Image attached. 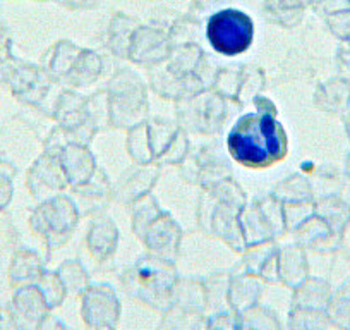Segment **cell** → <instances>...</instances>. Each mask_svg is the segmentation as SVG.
I'll return each mask as SVG.
<instances>
[{"mask_svg":"<svg viewBox=\"0 0 350 330\" xmlns=\"http://www.w3.org/2000/svg\"><path fill=\"white\" fill-rule=\"evenodd\" d=\"M35 285L42 291L43 298H45V301L49 303L50 309L59 308V306L66 301L67 294H69L66 285H64L62 279H60V275L57 274V270L55 272L43 270L42 275L38 277V281L35 282Z\"/></svg>","mask_w":350,"mask_h":330,"instance_id":"cell-26","label":"cell"},{"mask_svg":"<svg viewBox=\"0 0 350 330\" xmlns=\"http://www.w3.org/2000/svg\"><path fill=\"white\" fill-rule=\"evenodd\" d=\"M326 316L332 325L342 330H350V298L343 294L332 296V301L326 308Z\"/></svg>","mask_w":350,"mask_h":330,"instance_id":"cell-28","label":"cell"},{"mask_svg":"<svg viewBox=\"0 0 350 330\" xmlns=\"http://www.w3.org/2000/svg\"><path fill=\"white\" fill-rule=\"evenodd\" d=\"M40 330H69V327H67L64 322H60L57 316L50 315L49 318L43 322V325L40 327Z\"/></svg>","mask_w":350,"mask_h":330,"instance_id":"cell-32","label":"cell"},{"mask_svg":"<svg viewBox=\"0 0 350 330\" xmlns=\"http://www.w3.org/2000/svg\"><path fill=\"white\" fill-rule=\"evenodd\" d=\"M345 173H347V176L350 177V153H349V157H347V162H345Z\"/></svg>","mask_w":350,"mask_h":330,"instance_id":"cell-35","label":"cell"},{"mask_svg":"<svg viewBox=\"0 0 350 330\" xmlns=\"http://www.w3.org/2000/svg\"><path fill=\"white\" fill-rule=\"evenodd\" d=\"M225 117L224 97L210 92H198L187 100V112H180V120L200 133H215L221 127Z\"/></svg>","mask_w":350,"mask_h":330,"instance_id":"cell-9","label":"cell"},{"mask_svg":"<svg viewBox=\"0 0 350 330\" xmlns=\"http://www.w3.org/2000/svg\"><path fill=\"white\" fill-rule=\"evenodd\" d=\"M332 29L340 40L350 42V9L336 12L335 18L332 19Z\"/></svg>","mask_w":350,"mask_h":330,"instance_id":"cell-30","label":"cell"},{"mask_svg":"<svg viewBox=\"0 0 350 330\" xmlns=\"http://www.w3.org/2000/svg\"><path fill=\"white\" fill-rule=\"evenodd\" d=\"M237 320L239 330H285L277 313L261 303L239 313Z\"/></svg>","mask_w":350,"mask_h":330,"instance_id":"cell-20","label":"cell"},{"mask_svg":"<svg viewBox=\"0 0 350 330\" xmlns=\"http://www.w3.org/2000/svg\"><path fill=\"white\" fill-rule=\"evenodd\" d=\"M206 330H239L237 313L230 309L210 313L206 318Z\"/></svg>","mask_w":350,"mask_h":330,"instance_id":"cell-29","label":"cell"},{"mask_svg":"<svg viewBox=\"0 0 350 330\" xmlns=\"http://www.w3.org/2000/svg\"><path fill=\"white\" fill-rule=\"evenodd\" d=\"M88 248L95 260L107 262L117 248V229L109 218H98L88 236Z\"/></svg>","mask_w":350,"mask_h":330,"instance_id":"cell-17","label":"cell"},{"mask_svg":"<svg viewBox=\"0 0 350 330\" xmlns=\"http://www.w3.org/2000/svg\"><path fill=\"white\" fill-rule=\"evenodd\" d=\"M0 330H14L8 309H0Z\"/></svg>","mask_w":350,"mask_h":330,"instance_id":"cell-33","label":"cell"},{"mask_svg":"<svg viewBox=\"0 0 350 330\" xmlns=\"http://www.w3.org/2000/svg\"><path fill=\"white\" fill-rule=\"evenodd\" d=\"M347 112H349V116H350V103H349V109H347Z\"/></svg>","mask_w":350,"mask_h":330,"instance_id":"cell-36","label":"cell"},{"mask_svg":"<svg viewBox=\"0 0 350 330\" xmlns=\"http://www.w3.org/2000/svg\"><path fill=\"white\" fill-rule=\"evenodd\" d=\"M332 289L328 282L323 279L308 277L302 284L294 289V298H292V308H308L326 312L329 301H332Z\"/></svg>","mask_w":350,"mask_h":330,"instance_id":"cell-15","label":"cell"},{"mask_svg":"<svg viewBox=\"0 0 350 330\" xmlns=\"http://www.w3.org/2000/svg\"><path fill=\"white\" fill-rule=\"evenodd\" d=\"M210 45L225 57H235L245 52L254 38V25L245 12L224 9L210 18L206 26Z\"/></svg>","mask_w":350,"mask_h":330,"instance_id":"cell-4","label":"cell"},{"mask_svg":"<svg viewBox=\"0 0 350 330\" xmlns=\"http://www.w3.org/2000/svg\"><path fill=\"white\" fill-rule=\"evenodd\" d=\"M228 151L239 164L262 169L287 155V134L275 116L265 112L244 114L230 129Z\"/></svg>","mask_w":350,"mask_h":330,"instance_id":"cell-1","label":"cell"},{"mask_svg":"<svg viewBox=\"0 0 350 330\" xmlns=\"http://www.w3.org/2000/svg\"><path fill=\"white\" fill-rule=\"evenodd\" d=\"M297 239L301 248L326 253V251L336 250V246L342 241V236L336 234L319 215L312 212L301 225H297Z\"/></svg>","mask_w":350,"mask_h":330,"instance_id":"cell-13","label":"cell"},{"mask_svg":"<svg viewBox=\"0 0 350 330\" xmlns=\"http://www.w3.org/2000/svg\"><path fill=\"white\" fill-rule=\"evenodd\" d=\"M60 164L66 173L69 186L77 188L86 184L95 176V158L81 143H69L59 151Z\"/></svg>","mask_w":350,"mask_h":330,"instance_id":"cell-12","label":"cell"},{"mask_svg":"<svg viewBox=\"0 0 350 330\" xmlns=\"http://www.w3.org/2000/svg\"><path fill=\"white\" fill-rule=\"evenodd\" d=\"M77 208L72 200L66 196H57L43 205L40 212V231L45 236L50 250H59L67 242L70 232L74 231L77 222Z\"/></svg>","mask_w":350,"mask_h":330,"instance_id":"cell-7","label":"cell"},{"mask_svg":"<svg viewBox=\"0 0 350 330\" xmlns=\"http://www.w3.org/2000/svg\"><path fill=\"white\" fill-rule=\"evenodd\" d=\"M265 284L258 275L247 274V272L235 268L230 272V284H228V309L234 313L245 312L251 306L258 305L259 298H261L262 291H265Z\"/></svg>","mask_w":350,"mask_h":330,"instance_id":"cell-11","label":"cell"},{"mask_svg":"<svg viewBox=\"0 0 350 330\" xmlns=\"http://www.w3.org/2000/svg\"><path fill=\"white\" fill-rule=\"evenodd\" d=\"M14 330H40L46 318L52 315L49 303L35 284L16 289L8 306Z\"/></svg>","mask_w":350,"mask_h":330,"instance_id":"cell-8","label":"cell"},{"mask_svg":"<svg viewBox=\"0 0 350 330\" xmlns=\"http://www.w3.org/2000/svg\"><path fill=\"white\" fill-rule=\"evenodd\" d=\"M177 279L179 274L175 262L148 255L124 272L120 284L134 301L157 313H163L172 306V294Z\"/></svg>","mask_w":350,"mask_h":330,"instance_id":"cell-2","label":"cell"},{"mask_svg":"<svg viewBox=\"0 0 350 330\" xmlns=\"http://www.w3.org/2000/svg\"><path fill=\"white\" fill-rule=\"evenodd\" d=\"M81 318L88 330H117L122 305L116 289L109 284H92L79 296Z\"/></svg>","mask_w":350,"mask_h":330,"instance_id":"cell-6","label":"cell"},{"mask_svg":"<svg viewBox=\"0 0 350 330\" xmlns=\"http://www.w3.org/2000/svg\"><path fill=\"white\" fill-rule=\"evenodd\" d=\"M109 95V114L117 126H139V120L146 116L148 103L144 88L139 79L122 71L112 79Z\"/></svg>","mask_w":350,"mask_h":330,"instance_id":"cell-5","label":"cell"},{"mask_svg":"<svg viewBox=\"0 0 350 330\" xmlns=\"http://www.w3.org/2000/svg\"><path fill=\"white\" fill-rule=\"evenodd\" d=\"M314 214L319 215L338 236H343L350 224V207L338 196H325L314 203Z\"/></svg>","mask_w":350,"mask_h":330,"instance_id":"cell-19","label":"cell"},{"mask_svg":"<svg viewBox=\"0 0 350 330\" xmlns=\"http://www.w3.org/2000/svg\"><path fill=\"white\" fill-rule=\"evenodd\" d=\"M350 85L342 79L328 81L316 93V105L325 112L338 114L349 109Z\"/></svg>","mask_w":350,"mask_h":330,"instance_id":"cell-18","label":"cell"},{"mask_svg":"<svg viewBox=\"0 0 350 330\" xmlns=\"http://www.w3.org/2000/svg\"><path fill=\"white\" fill-rule=\"evenodd\" d=\"M204 292H206V306L211 313L225 312L228 309V284H230V274H211L210 277L203 279Z\"/></svg>","mask_w":350,"mask_h":330,"instance_id":"cell-23","label":"cell"},{"mask_svg":"<svg viewBox=\"0 0 350 330\" xmlns=\"http://www.w3.org/2000/svg\"><path fill=\"white\" fill-rule=\"evenodd\" d=\"M129 148L133 158L141 165L150 162L180 160L186 153V136L168 123H141L129 136Z\"/></svg>","mask_w":350,"mask_h":330,"instance_id":"cell-3","label":"cell"},{"mask_svg":"<svg viewBox=\"0 0 350 330\" xmlns=\"http://www.w3.org/2000/svg\"><path fill=\"white\" fill-rule=\"evenodd\" d=\"M45 270L40 262V258L35 253H23L14 260L11 272H9V281L16 289L23 285L35 284L42 272Z\"/></svg>","mask_w":350,"mask_h":330,"instance_id":"cell-22","label":"cell"},{"mask_svg":"<svg viewBox=\"0 0 350 330\" xmlns=\"http://www.w3.org/2000/svg\"><path fill=\"white\" fill-rule=\"evenodd\" d=\"M336 64H338L340 79L345 81V83H349L350 85V49L340 50Z\"/></svg>","mask_w":350,"mask_h":330,"instance_id":"cell-31","label":"cell"},{"mask_svg":"<svg viewBox=\"0 0 350 330\" xmlns=\"http://www.w3.org/2000/svg\"><path fill=\"white\" fill-rule=\"evenodd\" d=\"M328 323L326 312L308 308H291L287 318V330H326Z\"/></svg>","mask_w":350,"mask_h":330,"instance_id":"cell-24","label":"cell"},{"mask_svg":"<svg viewBox=\"0 0 350 330\" xmlns=\"http://www.w3.org/2000/svg\"><path fill=\"white\" fill-rule=\"evenodd\" d=\"M345 131H347V136H349L350 140V116L345 119Z\"/></svg>","mask_w":350,"mask_h":330,"instance_id":"cell-34","label":"cell"},{"mask_svg":"<svg viewBox=\"0 0 350 330\" xmlns=\"http://www.w3.org/2000/svg\"><path fill=\"white\" fill-rule=\"evenodd\" d=\"M57 274L62 279L64 285H66L67 292L74 296H81L84 291H86L92 282H90V275L84 270L83 265L76 260H69L66 264L60 265L57 268Z\"/></svg>","mask_w":350,"mask_h":330,"instance_id":"cell-25","label":"cell"},{"mask_svg":"<svg viewBox=\"0 0 350 330\" xmlns=\"http://www.w3.org/2000/svg\"><path fill=\"white\" fill-rule=\"evenodd\" d=\"M206 313H193L172 305L161 313L158 330H206Z\"/></svg>","mask_w":350,"mask_h":330,"instance_id":"cell-21","label":"cell"},{"mask_svg":"<svg viewBox=\"0 0 350 330\" xmlns=\"http://www.w3.org/2000/svg\"><path fill=\"white\" fill-rule=\"evenodd\" d=\"M148 250L154 257L175 262L177 250H179L180 229L168 215L160 214L150 225L143 236Z\"/></svg>","mask_w":350,"mask_h":330,"instance_id":"cell-10","label":"cell"},{"mask_svg":"<svg viewBox=\"0 0 350 330\" xmlns=\"http://www.w3.org/2000/svg\"><path fill=\"white\" fill-rule=\"evenodd\" d=\"M309 277L308 260L301 246H288L278 250V279L280 284L294 291L299 284Z\"/></svg>","mask_w":350,"mask_h":330,"instance_id":"cell-14","label":"cell"},{"mask_svg":"<svg viewBox=\"0 0 350 330\" xmlns=\"http://www.w3.org/2000/svg\"><path fill=\"white\" fill-rule=\"evenodd\" d=\"M160 214L161 212L158 210L157 203H154V200L151 196H144L143 200L137 201L136 210H134L133 214V229L136 231V234L139 236V238H143L148 225H150Z\"/></svg>","mask_w":350,"mask_h":330,"instance_id":"cell-27","label":"cell"},{"mask_svg":"<svg viewBox=\"0 0 350 330\" xmlns=\"http://www.w3.org/2000/svg\"><path fill=\"white\" fill-rule=\"evenodd\" d=\"M172 305L193 313H206V292L203 279L179 277L174 285Z\"/></svg>","mask_w":350,"mask_h":330,"instance_id":"cell-16","label":"cell"}]
</instances>
